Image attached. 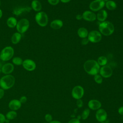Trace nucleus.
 <instances>
[{
  "label": "nucleus",
  "mask_w": 123,
  "mask_h": 123,
  "mask_svg": "<svg viewBox=\"0 0 123 123\" xmlns=\"http://www.w3.org/2000/svg\"></svg>",
  "instance_id": "09e8293b"
},
{
  "label": "nucleus",
  "mask_w": 123,
  "mask_h": 123,
  "mask_svg": "<svg viewBox=\"0 0 123 123\" xmlns=\"http://www.w3.org/2000/svg\"><path fill=\"white\" fill-rule=\"evenodd\" d=\"M88 106L92 110H98L101 107V102L97 99H91L88 102Z\"/></svg>",
  "instance_id": "dca6fc26"
},
{
  "label": "nucleus",
  "mask_w": 123,
  "mask_h": 123,
  "mask_svg": "<svg viewBox=\"0 0 123 123\" xmlns=\"http://www.w3.org/2000/svg\"><path fill=\"white\" fill-rule=\"evenodd\" d=\"M2 16V10L0 9V19L1 18Z\"/></svg>",
  "instance_id": "79ce46f5"
},
{
  "label": "nucleus",
  "mask_w": 123,
  "mask_h": 123,
  "mask_svg": "<svg viewBox=\"0 0 123 123\" xmlns=\"http://www.w3.org/2000/svg\"><path fill=\"white\" fill-rule=\"evenodd\" d=\"M14 49L11 46H6L4 47L0 51V55L1 60L6 62L10 60L14 55Z\"/></svg>",
  "instance_id": "20e7f679"
},
{
  "label": "nucleus",
  "mask_w": 123,
  "mask_h": 123,
  "mask_svg": "<svg viewBox=\"0 0 123 123\" xmlns=\"http://www.w3.org/2000/svg\"><path fill=\"white\" fill-rule=\"evenodd\" d=\"M105 5H106V8L111 11L114 10L117 8L116 3L113 0H108L106 2Z\"/></svg>",
  "instance_id": "b1692460"
},
{
  "label": "nucleus",
  "mask_w": 123,
  "mask_h": 123,
  "mask_svg": "<svg viewBox=\"0 0 123 123\" xmlns=\"http://www.w3.org/2000/svg\"><path fill=\"white\" fill-rule=\"evenodd\" d=\"M76 19L78 20H80L81 19H82V15H80V14H77L76 15Z\"/></svg>",
  "instance_id": "58836bf2"
},
{
  "label": "nucleus",
  "mask_w": 123,
  "mask_h": 123,
  "mask_svg": "<svg viewBox=\"0 0 123 123\" xmlns=\"http://www.w3.org/2000/svg\"><path fill=\"white\" fill-rule=\"evenodd\" d=\"M4 95V90L2 88H0V99L2 98Z\"/></svg>",
  "instance_id": "e433bc0d"
},
{
  "label": "nucleus",
  "mask_w": 123,
  "mask_h": 123,
  "mask_svg": "<svg viewBox=\"0 0 123 123\" xmlns=\"http://www.w3.org/2000/svg\"><path fill=\"white\" fill-rule=\"evenodd\" d=\"M68 123H80V121L77 118H74L70 120Z\"/></svg>",
  "instance_id": "f704fd0d"
},
{
  "label": "nucleus",
  "mask_w": 123,
  "mask_h": 123,
  "mask_svg": "<svg viewBox=\"0 0 123 123\" xmlns=\"http://www.w3.org/2000/svg\"><path fill=\"white\" fill-rule=\"evenodd\" d=\"M22 105V103L20 102L19 100L16 99H13L11 100L8 104L9 108L11 111H17L19 110Z\"/></svg>",
  "instance_id": "2eb2a0df"
},
{
  "label": "nucleus",
  "mask_w": 123,
  "mask_h": 123,
  "mask_svg": "<svg viewBox=\"0 0 123 123\" xmlns=\"http://www.w3.org/2000/svg\"><path fill=\"white\" fill-rule=\"evenodd\" d=\"M50 26L53 29H59L63 26V22L61 20L55 19L50 23Z\"/></svg>",
  "instance_id": "a211bd4d"
},
{
  "label": "nucleus",
  "mask_w": 123,
  "mask_h": 123,
  "mask_svg": "<svg viewBox=\"0 0 123 123\" xmlns=\"http://www.w3.org/2000/svg\"><path fill=\"white\" fill-rule=\"evenodd\" d=\"M0 72H1V68H0Z\"/></svg>",
  "instance_id": "a18cd8bd"
},
{
  "label": "nucleus",
  "mask_w": 123,
  "mask_h": 123,
  "mask_svg": "<svg viewBox=\"0 0 123 123\" xmlns=\"http://www.w3.org/2000/svg\"><path fill=\"white\" fill-rule=\"evenodd\" d=\"M63 3H67L69 2L71 0H60Z\"/></svg>",
  "instance_id": "a19ab883"
},
{
  "label": "nucleus",
  "mask_w": 123,
  "mask_h": 123,
  "mask_svg": "<svg viewBox=\"0 0 123 123\" xmlns=\"http://www.w3.org/2000/svg\"><path fill=\"white\" fill-rule=\"evenodd\" d=\"M94 79L95 81L97 84H101L102 82V81H103L102 76L100 75H99L98 74H97L94 75Z\"/></svg>",
  "instance_id": "c85d7f7f"
},
{
  "label": "nucleus",
  "mask_w": 123,
  "mask_h": 123,
  "mask_svg": "<svg viewBox=\"0 0 123 123\" xmlns=\"http://www.w3.org/2000/svg\"><path fill=\"white\" fill-rule=\"evenodd\" d=\"M49 123H61L60 121H51L50 122H49Z\"/></svg>",
  "instance_id": "ea45409f"
},
{
  "label": "nucleus",
  "mask_w": 123,
  "mask_h": 123,
  "mask_svg": "<svg viewBox=\"0 0 123 123\" xmlns=\"http://www.w3.org/2000/svg\"><path fill=\"white\" fill-rule=\"evenodd\" d=\"M45 119L47 122L49 123L52 121V117L50 114L47 113L45 115Z\"/></svg>",
  "instance_id": "c756f323"
},
{
  "label": "nucleus",
  "mask_w": 123,
  "mask_h": 123,
  "mask_svg": "<svg viewBox=\"0 0 123 123\" xmlns=\"http://www.w3.org/2000/svg\"><path fill=\"white\" fill-rule=\"evenodd\" d=\"M17 115V112L14 111H11L8 112L6 114V118L10 120L15 119Z\"/></svg>",
  "instance_id": "393cba45"
},
{
  "label": "nucleus",
  "mask_w": 123,
  "mask_h": 123,
  "mask_svg": "<svg viewBox=\"0 0 123 123\" xmlns=\"http://www.w3.org/2000/svg\"><path fill=\"white\" fill-rule=\"evenodd\" d=\"M77 34L78 36L82 38H86L88 36V32L87 30L85 27H80L77 30Z\"/></svg>",
  "instance_id": "4be33fe9"
},
{
  "label": "nucleus",
  "mask_w": 123,
  "mask_h": 123,
  "mask_svg": "<svg viewBox=\"0 0 123 123\" xmlns=\"http://www.w3.org/2000/svg\"><path fill=\"white\" fill-rule=\"evenodd\" d=\"M108 16V13L106 10H100L98 11V13L96 15L97 19L98 21L102 22L105 21Z\"/></svg>",
  "instance_id": "f3484780"
},
{
  "label": "nucleus",
  "mask_w": 123,
  "mask_h": 123,
  "mask_svg": "<svg viewBox=\"0 0 123 123\" xmlns=\"http://www.w3.org/2000/svg\"><path fill=\"white\" fill-rule=\"evenodd\" d=\"M1 60V58H0V61Z\"/></svg>",
  "instance_id": "49530a36"
},
{
  "label": "nucleus",
  "mask_w": 123,
  "mask_h": 123,
  "mask_svg": "<svg viewBox=\"0 0 123 123\" xmlns=\"http://www.w3.org/2000/svg\"><path fill=\"white\" fill-rule=\"evenodd\" d=\"M118 113H119V114L123 115V106H122L119 108Z\"/></svg>",
  "instance_id": "4c0bfd02"
},
{
  "label": "nucleus",
  "mask_w": 123,
  "mask_h": 123,
  "mask_svg": "<svg viewBox=\"0 0 123 123\" xmlns=\"http://www.w3.org/2000/svg\"><path fill=\"white\" fill-rule=\"evenodd\" d=\"M84 94V88L80 86H74L72 90V96L76 99H81L83 97Z\"/></svg>",
  "instance_id": "1a4fd4ad"
},
{
  "label": "nucleus",
  "mask_w": 123,
  "mask_h": 123,
  "mask_svg": "<svg viewBox=\"0 0 123 123\" xmlns=\"http://www.w3.org/2000/svg\"><path fill=\"white\" fill-rule=\"evenodd\" d=\"M104 0V1L105 2V1H108V0Z\"/></svg>",
  "instance_id": "37998d69"
},
{
  "label": "nucleus",
  "mask_w": 123,
  "mask_h": 123,
  "mask_svg": "<svg viewBox=\"0 0 123 123\" xmlns=\"http://www.w3.org/2000/svg\"><path fill=\"white\" fill-rule=\"evenodd\" d=\"M23 60L19 57H15L12 59V62L16 65H22Z\"/></svg>",
  "instance_id": "bb28decb"
},
{
  "label": "nucleus",
  "mask_w": 123,
  "mask_h": 123,
  "mask_svg": "<svg viewBox=\"0 0 123 123\" xmlns=\"http://www.w3.org/2000/svg\"><path fill=\"white\" fill-rule=\"evenodd\" d=\"M35 19L37 25L41 27H45L48 25V16L44 12H37L35 15Z\"/></svg>",
  "instance_id": "39448f33"
},
{
  "label": "nucleus",
  "mask_w": 123,
  "mask_h": 123,
  "mask_svg": "<svg viewBox=\"0 0 123 123\" xmlns=\"http://www.w3.org/2000/svg\"><path fill=\"white\" fill-rule=\"evenodd\" d=\"M97 62L99 66L100 65L102 66L106 65L107 63V59L106 57L104 56H101L98 58Z\"/></svg>",
  "instance_id": "a878e982"
},
{
  "label": "nucleus",
  "mask_w": 123,
  "mask_h": 123,
  "mask_svg": "<svg viewBox=\"0 0 123 123\" xmlns=\"http://www.w3.org/2000/svg\"><path fill=\"white\" fill-rule=\"evenodd\" d=\"M14 65L12 63L8 62L3 64L1 70V72L5 74H10L14 70Z\"/></svg>",
  "instance_id": "ddd939ff"
},
{
  "label": "nucleus",
  "mask_w": 123,
  "mask_h": 123,
  "mask_svg": "<svg viewBox=\"0 0 123 123\" xmlns=\"http://www.w3.org/2000/svg\"><path fill=\"white\" fill-rule=\"evenodd\" d=\"M30 22L29 20L26 18H22L17 22L16 28L18 33L22 34L27 31Z\"/></svg>",
  "instance_id": "423d86ee"
},
{
  "label": "nucleus",
  "mask_w": 123,
  "mask_h": 123,
  "mask_svg": "<svg viewBox=\"0 0 123 123\" xmlns=\"http://www.w3.org/2000/svg\"><path fill=\"white\" fill-rule=\"evenodd\" d=\"M105 2L103 0H94L89 4V9L93 12H97L101 10L105 6Z\"/></svg>",
  "instance_id": "0eeeda50"
},
{
  "label": "nucleus",
  "mask_w": 123,
  "mask_h": 123,
  "mask_svg": "<svg viewBox=\"0 0 123 123\" xmlns=\"http://www.w3.org/2000/svg\"><path fill=\"white\" fill-rule=\"evenodd\" d=\"M98 29L101 34L108 36L113 33L114 26L109 21H104L99 25Z\"/></svg>",
  "instance_id": "7ed1b4c3"
},
{
  "label": "nucleus",
  "mask_w": 123,
  "mask_h": 123,
  "mask_svg": "<svg viewBox=\"0 0 123 123\" xmlns=\"http://www.w3.org/2000/svg\"><path fill=\"white\" fill-rule=\"evenodd\" d=\"M84 68L86 73L91 75L98 74L100 66L97 62L94 60L86 61L84 64Z\"/></svg>",
  "instance_id": "f257e3e1"
},
{
  "label": "nucleus",
  "mask_w": 123,
  "mask_h": 123,
  "mask_svg": "<svg viewBox=\"0 0 123 123\" xmlns=\"http://www.w3.org/2000/svg\"><path fill=\"white\" fill-rule=\"evenodd\" d=\"M22 66L25 69L28 71H33L36 68V62L31 59H26L23 61Z\"/></svg>",
  "instance_id": "9b49d317"
},
{
  "label": "nucleus",
  "mask_w": 123,
  "mask_h": 123,
  "mask_svg": "<svg viewBox=\"0 0 123 123\" xmlns=\"http://www.w3.org/2000/svg\"><path fill=\"white\" fill-rule=\"evenodd\" d=\"M87 38L92 43H98L101 40L102 35L99 31L92 30L88 33Z\"/></svg>",
  "instance_id": "6e6552de"
},
{
  "label": "nucleus",
  "mask_w": 123,
  "mask_h": 123,
  "mask_svg": "<svg viewBox=\"0 0 123 123\" xmlns=\"http://www.w3.org/2000/svg\"><path fill=\"white\" fill-rule=\"evenodd\" d=\"M31 8L35 11L39 12L42 9V4L38 0H33L31 4Z\"/></svg>",
  "instance_id": "6ab92c4d"
},
{
  "label": "nucleus",
  "mask_w": 123,
  "mask_h": 123,
  "mask_svg": "<svg viewBox=\"0 0 123 123\" xmlns=\"http://www.w3.org/2000/svg\"><path fill=\"white\" fill-rule=\"evenodd\" d=\"M89 42L88 39L87 38H82V40H81V44L83 45H87L88 42Z\"/></svg>",
  "instance_id": "72a5a7b5"
},
{
  "label": "nucleus",
  "mask_w": 123,
  "mask_h": 123,
  "mask_svg": "<svg viewBox=\"0 0 123 123\" xmlns=\"http://www.w3.org/2000/svg\"><path fill=\"white\" fill-rule=\"evenodd\" d=\"M82 18L87 21L92 22L95 21L96 19V14L93 12L90 11H86L82 14Z\"/></svg>",
  "instance_id": "4468645a"
},
{
  "label": "nucleus",
  "mask_w": 123,
  "mask_h": 123,
  "mask_svg": "<svg viewBox=\"0 0 123 123\" xmlns=\"http://www.w3.org/2000/svg\"><path fill=\"white\" fill-rule=\"evenodd\" d=\"M15 79L11 74H6L0 79V86L4 90H7L12 88L14 85Z\"/></svg>",
  "instance_id": "f03ea898"
},
{
  "label": "nucleus",
  "mask_w": 123,
  "mask_h": 123,
  "mask_svg": "<svg viewBox=\"0 0 123 123\" xmlns=\"http://www.w3.org/2000/svg\"><path fill=\"white\" fill-rule=\"evenodd\" d=\"M76 105H77V106L78 108H81L83 106V101L81 99H77Z\"/></svg>",
  "instance_id": "2f4dec72"
},
{
  "label": "nucleus",
  "mask_w": 123,
  "mask_h": 123,
  "mask_svg": "<svg viewBox=\"0 0 123 123\" xmlns=\"http://www.w3.org/2000/svg\"><path fill=\"white\" fill-rule=\"evenodd\" d=\"M48 2L52 5H56L59 2L60 0H47Z\"/></svg>",
  "instance_id": "7c9ffc66"
},
{
  "label": "nucleus",
  "mask_w": 123,
  "mask_h": 123,
  "mask_svg": "<svg viewBox=\"0 0 123 123\" xmlns=\"http://www.w3.org/2000/svg\"><path fill=\"white\" fill-rule=\"evenodd\" d=\"M96 118L97 120L100 123L104 122L107 118V112L102 109L98 110L96 113Z\"/></svg>",
  "instance_id": "f8f14e48"
},
{
  "label": "nucleus",
  "mask_w": 123,
  "mask_h": 123,
  "mask_svg": "<svg viewBox=\"0 0 123 123\" xmlns=\"http://www.w3.org/2000/svg\"><path fill=\"white\" fill-rule=\"evenodd\" d=\"M17 19L12 16L9 17L6 21V24L7 26L11 28H13L16 27L17 23Z\"/></svg>",
  "instance_id": "aec40b11"
},
{
  "label": "nucleus",
  "mask_w": 123,
  "mask_h": 123,
  "mask_svg": "<svg viewBox=\"0 0 123 123\" xmlns=\"http://www.w3.org/2000/svg\"><path fill=\"white\" fill-rule=\"evenodd\" d=\"M31 8L30 7L27 8H17L15 9L13 11V13L14 14L16 15H20L22 14L23 12H29L31 10Z\"/></svg>",
  "instance_id": "5701e85b"
},
{
  "label": "nucleus",
  "mask_w": 123,
  "mask_h": 123,
  "mask_svg": "<svg viewBox=\"0 0 123 123\" xmlns=\"http://www.w3.org/2000/svg\"><path fill=\"white\" fill-rule=\"evenodd\" d=\"M19 101H20V102L21 103H25L27 101V98L26 96H22L20 99H19Z\"/></svg>",
  "instance_id": "c9c22d12"
},
{
  "label": "nucleus",
  "mask_w": 123,
  "mask_h": 123,
  "mask_svg": "<svg viewBox=\"0 0 123 123\" xmlns=\"http://www.w3.org/2000/svg\"><path fill=\"white\" fill-rule=\"evenodd\" d=\"M99 72L102 77L109 78L112 75L113 71L112 68L109 65H105L100 68Z\"/></svg>",
  "instance_id": "9d476101"
},
{
  "label": "nucleus",
  "mask_w": 123,
  "mask_h": 123,
  "mask_svg": "<svg viewBox=\"0 0 123 123\" xmlns=\"http://www.w3.org/2000/svg\"><path fill=\"white\" fill-rule=\"evenodd\" d=\"M0 4H1V3H0Z\"/></svg>",
  "instance_id": "de8ad7c7"
},
{
  "label": "nucleus",
  "mask_w": 123,
  "mask_h": 123,
  "mask_svg": "<svg viewBox=\"0 0 123 123\" xmlns=\"http://www.w3.org/2000/svg\"><path fill=\"white\" fill-rule=\"evenodd\" d=\"M6 120V117L2 114L0 113V123H4Z\"/></svg>",
  "instance_id": "473e14b6"
},
{
  "label": "nucleus",
  "mask_w": 123,
  "mask_h": 123,
  "mask_svg": "<svg viewBox=\"0 0 123 123\" xmlns=\"http://www.w3.org/2000/svg\"><path fill=\"white\" fill-rule=\"evenodd\" d=\"M22 38V34L17 32L13 33L11 37V42L13 44H18L21 40Z\"/></svg>",
  "instance_id": "412c9836"
},
{
  "label": "nucleus",
  "mask_w": 123,
  "mask_h": 123,
  "mask_svg": "<svg viewBox=\"0 0 123 123\" xmlns=\"http://www.w3.org/2000/svg\"><path fill=\"white\" fill-rule=\"evenodd\" d=\"M100 123H105V122H100Z\"/></svg>",
  "instance_id": "c03bdc74"
},
{
  "label": "nucleus",
  "mask_w": 123,
  "mask_h": 123,
  "mask_svg": "<svg viewBox=\"0 0 123 123\" xmlns=\"http://www.w3.org/2000/svg\"><path fill=\"white\" fill-rule=\"evenodd\" d=\"M90 114V110L89 109H86L84 110L81 114V118L83 120L86 119Z\"/></svg>",
  "instance_id": "cd10ccee"
}]
</instances>
